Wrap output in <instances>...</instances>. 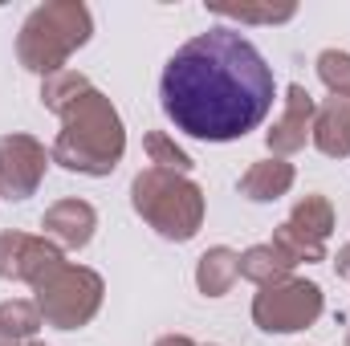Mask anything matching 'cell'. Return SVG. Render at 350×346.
Listing matches in <instances>:
<instances>
[{"label":"cell","instance_id":"19","mask_svg":"<svg viewBox=\"0 0 350 346\" xmlns=\"http://www.w3.org/2000/svg\"><path fill=\"white\" fill-rule=\"evenodd\" d=\"M318 78L334 98H350V53L342 49H322L318 53Z\"/></svg>","mask_w":350,"mask_h":346},{"label":"cell","instance_id":"8","mask_svg":"<svg viewBox=\"0 0 350 346\" xmlns=\"http://www.w3.org/2000/svg\"><path fill=\"white\" fill-rule=\"evenodd\" d=\"M49 155L29 135H4L0 139V196L4 200H29L37 183L45 179Z\"/></svg>","mask_w":350,"mask_h":346},{"label":"cell","instance_id":"5","mask_svg":"<svg viewBox=\"0 0 350 346\" xmlns=\"http://www.w3.org/2000/svg\"><path fill=\"white\" fill-rule=\"evenodd\" d=\"M37 289V310L49 326L57 330H78L102 306V277L86 265H57L53 273H45V281L33 285Z\"/></svg>","mask_w":350,"mask_h":346},{"label":"cell","instance_id":"18","mask_svg":"<svg viewBox=\"0 0 350 346\" xmlns=\"http://www.w3.org/2000/svg\"><path fill=\"white\" fill-rule=\"evenodd\" d=\"M86 90H94L86 74H78V70H62V74H53V78L41 82V102H45L49 110L62 114V110H66L70 102H78Z\"/></svg>","mask_w":350,"mask_h":346},{"label":"cell","instance_id":"21","mask_svg":"<svg viewBox=\"0 0 350 346\" xmlns=\"http://www.w3.org/2000/svg\"><path fill=\"white\" fill-rule=\"evenodd\" d=\"M334 269H338V277H347V281H350V245H342V249H338Z\"/></svg>","mask_w":350,"mask_h":346},{"label":"cell","instance_id":"4","mask_svg":"<svg viewBox=\"0 0 350 346\" xmlns=\"http://www.w3.org/2000/svg\"><path fill=\"white\" fill-rule=\"evenodd\" d=\"M135 212L167 241H191L204 220V191L179 172L147 168L131 183Z\"/></svg>","mask_w":350,"mask_h":346},{"label":"cell","instance_id":"7","mask_svg":"<svg viewBox=\"0 0 350 346\" xmlns=\"http://www.w3.org/2000/svg\"><path fill=\"white\" fill-rule=\"evenodd\" d=\"M330 228H334V208H330L326 196L314 191V196H306V200L293 204L289 220L273 232V245L293 265H301V261H326V237H330Z\"/></svg>","mask_w":350,"mask_h":346},{"label":"cell","instance_id":"22","mask_svg":"<svg viewBox=\"0 0 350 346\" xmlns=\"http://www.w3.org/2000/svg\"><path fill=\"white\" fill-rule=\"evenodd\" d=\"M155 346H196L191 338H183V334H167V338H159Z\"/></svg>","mask_w":350,"mask_h":346},{"label":"cell","instance_id":"2","mask_svg":"<svg viewBox=\"0 0 350 346\" xmlns=\"http://www.w3.org/2000/svg\"><path fill=\"white\" fill-rule=\"evenodd\" d=\"M126 151V135H122V118L110 106L106 94L86 90L78 102H70L62 110V135L49 151L53 163H62L66 172L82 175H110L118 168Z\"/></svg>","mask_w":350,"mask_h":346},{"label":"cell","instance_id":"24","mask_svg":"<svg viewBox=\"0 0 350 346\" xmlns=\"http://www.w3.org/2000/svg\"><path fill=\"white\" fill-rule=\"evenodd\" d=\"M347 346H350V338H347Z\"/></svg>","mask_w":350,"mask_h":346},{"label":"cell","instance_id":"16","mask_svg":"<svg viewBox=\"0 0 350 346\" xmlns=\"http://www.w3.org/2000/svg\"><path fill=\"white\" fill-rule=\"evenodd\" d=\"M37 330H41V310H37V302L12 297V302L0 306V346L29 343Z\"/></svg>","mask_w":350,"mask_h":346},{"label":"cell","instance_id":"20","mask_svg":"<svg viewBox=\"0 0 350 346\" xmlns=\"http://www.w3.org/2000/svg\"><path fill=\"white\" fill-rule=\"evenodd\" d=\"M147 155H151V163L163 168V172H179V175L191 172V155H187L183 147H175V139H167L163 131H151V135H147Z\"/></svg>","mask_w":350,"mask_h":346},{"label":"cell","instance_id":"12","mask_svg":"<svg viewBox=\"0 0 350 346\" xmlns=\"http://www.w3.org/2000/svg\"><path fill=\"white\" fill-rule=\"evenodd\" d=\"M322 155L347 159L350 155V98H326L314 114V135Z\"/></svg>","mask_w":350,"mask_h":346},{"label":"cell","instance_id":"15","mask_svg":"<svg viewBox=\"0 0 350 346\" xmlns=\"http://www.w3.org/2000/svg\"><path fill=\"white\" fill-rule=\"evenodd\" d=\"M289 269H293V261L285 257L273 241L269 245H253L249 253H241V277L261 285V289L273 285V281H281V277H289Z\"/></svg>","mask_w":350,"mask_h":346},{"label":"cell","instance_id":"6","mask_svg":"<svg viewBox=\"0 0 350 346\" xmlns=\"http://www.w3.org/2000/svg\"><path fill=\"white\" fill-rule=\"evenodd\" d=\"M322 314V285L306 277H281L265 285L253 302V322L265 334H293L314 326Z\"/></svg>","mask_w":350,"mask_h":346},{"label":"cell","instance_id":"11","mask_svg":"<svg viewBox=\"0 0 350 346\" xmlns=\"http://www.w3.org/2000/svg\"><path fill=\"white\" fill-rule=\"evenodd\" d=\"M45 237H53L62 249H86L94 228H98V212L90 208L86 200H62L41 216Z\"/></svg>","mask_w":350,"mask_h":346},{"label":"cell","instance_id":"1","mask_svg":"<svg viewBox=\"0 0 350 346\" xmlns=\"http://www.w3.org/2000/svg\"><path fill=\"white\" fill-rule=\"evenodd\" d=\"M277 78L261 49L237 29H208L179 45L159 78V102L175 131L204 143H232L273 110Z\"/></svg>","mask_w":350,"mask_h":346},{"label":"cell","instance_id":"3","mask_svg":"<svg viewBox=\"0 0 350 346\" xmlns=\"http://www.w3.org/2000/svg\"><path fill=\"white\" fill-rule=\"evenodd\" d=\"M94 33V21H90V8L78 0H53V4H41L25 16L21 25V37H16V57L25 70L41 74V78H53L66 70L70 53L82 49Z\"/></svg>","mask_w":350,"mask_h":346},{"label":"cell","instance_id":"10","mask_svg":"<svg viewBox=\"0 0 350 346\" xmlns=\"http://www.w3.org/2000/svg\"><path fill=\"white\" fill-rule=\"evenodd\" d=\"M314 114H318V106H314L310 90L293 82V86L285 90V110H281V118H277L273 131L265 135V139H269V151H273V155H293V151H301L306 139L314 135Z\"/></svg>","mask_w":350,"mask_h":346},{"label":"cell","instance_id":"9","mask_svg":"<svg viewBox=\"0 0 350 346\" xmlns=\"http://www.w3.org/2000/svg\"><path fill=\"white\" fill-rule=\"evenodd\" d=\"M62 261V249L45 237H25V232H0V277L4 281H45Z\"/></svg>","mask_w":350,"mask_h":346},{"label":"cell","instance_id":"23","mask_svg":"<svg viewBox=\"0 0 350 346\" xmlns=\"http://www.w3.org/2000/svg\"><path fill=\"white\" fill-rule=\"evenodd\" d=\"M29 346H45V343H29Z\"/></svg>","mask_w":350,"mask_h":346},{"label":"cell","instance_id":"14","mask_svg":"<svg viewBox=\"0 0 350 346\" xmlns=\"http://www.w3.org/2000/svg\"><path fill=\"white\" fill-rule=\"evenodd\" d=\"M289 187H293V168H289L285 159H265V163H253L249 172L241 175V196H249V200H257V204L281 200Z\"/></svg>","mask_w":350,"mask_h":346},{"label":"cell","instance_id":"17","mask_svg":"<svg viewBox=\"0 0 350 346\" xmlns=\"http://www.w3.org/2000/svg\"><path fill=\"white\" fill-rule=\"evenodd\" d=\"M216 16L224 21H241V25H281L297 16V4H208Z\"/></svg>","mask_w":350,"mask_h":346},{"label":"cell","instance_id":"13","mask_svg":"<svg viewBox=\"0 0 350 346\" xmlns=\"http://www.w3.org/2000/svg\"><path fill=\"white\" fill-rule=\"evenodd\" d=\"M237 277H241V253H232V249H224V245H216V249H208L200 265H196V285H200V293H208V297H224L232 285H237Z\"/></svg>","mask_w":350,"mask_h":346}]
</instances>
